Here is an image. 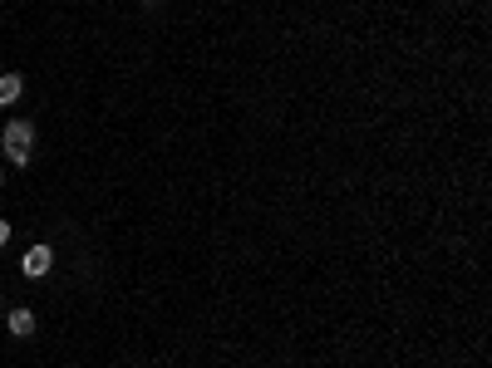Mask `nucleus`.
Here are the masks:
<instances>
[{"instance_id":"2","label":"nucleus","mask_w":492,"mask_h":368,"mask_svg":"<svg viewBox=\"0 0 492 368\" xmlns=\"http://www.w3.org/2000/svg\"><path fill=\"white\" fill-rule=\"evenodd\" d=\"M50 266H55V251H50V246H35V251H25V261H20V271L30 280L50 275Z\"/></svg>"},{"instance_id":"4","label":"nucleus","mask_w":492,"mask_h":368,"mask_svg":"<svg viewBox=\"0 0 492 368\" xmlns=\"http://www.w3.org/2000/svg\"><path fill=\"white\" fill-rule=\"evenodd\" d=\"M15 98H20V79L5 74V79H0V103H15Z\"/></svg>"},{"instance_id":"3","label":"nucleus","mask_w":492,"mask_h":368,"mask_svg":"<svg viewBox=\"0 0 492 368\" xmlns=\"http://www.w3.org/2000/svg\"><path fill=\"white\" fill-rule=\"evenodd\" d=\"M30 329H35V314L30 309H15L10 314V334H30Z\"/></svg>"},{"instance_id":"5","label":"nucleus","mask_w":492,"mask_h":368,"mask_svg":"<svg viewBox=\"0 0 492 368\" xmlns=\"http://www.w3.org/2000/svg\"><path fill=\"white\" fill-rule=\"evenodd\" d=\"M5 236H10V226H5V221H0V246H5Z\"/></svg>"},{"instance_id":"1","label":"nucleus","mask_w":492,"mask_h":368,"mask_svg":"<svg viewBox=\"0 0 492 368\" xmlns=\"http://www.w3.org/2000/svg\"><path fill=\"white\" fill-rule=\"evenodd\" d=\"M5 148H10V158H15V162H30V148H35L30 123H10V128H5Z\"/></svg>"}]
</instances>
